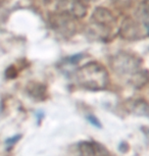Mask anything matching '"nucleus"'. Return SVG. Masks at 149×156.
<instances>
[{
	"label": "nucleus",
	"mask_w": 149,
	"mask_h": 156,
	"mask_svg": "<svg viewBox=\"0 0 149 156\" xmlns=\"http://www.w3.org/2000/svg\"><path fill=\"white\" fill-rule=\"evenodd\" d=\"M49 23L52 29L61 35L69 36L76 31V20L68 11L51 12L49 16Z\"/></svg>",
	"instance_id": "5"
},
{
	"label": "nucleus",
	"mask_w": 149,
	"mask_h": 156,
	"mask_svg": "<svg viewBox=\"0 0 149 156\" xmlns=\"http://www.w3.org/2000/svg\"><path fill=\"white\" fill-rule=\"evenodd\" d=\"M79 148L83 156H93L96 152V147L91 143H83L79 146Z\"/></svg>",
	"instance_id": "9"
},
{
	"label": "nucleus",
	"mask_w": 149,
	"mask_h": 156,
	"mask_svg": "<svg viewBox=\"0 0 149 156\" xmlns=\"http://www.w3.org/2000/svg\"><path fill=\"white\" fill-rule=\"evenodd\" d=\"M75 80L85 89L103 90L109 83V75L101 63L93 61L76 70Z\"/></svg>",
	"instance_id": "1"
},
{
	"label": "nucleus",
	"mask_w": 149,
	"mask_h": 156,
	"mask_svg": "<svg viewBox=\"0 0 149 156\" xmlns=\"http://www.w3.org/2000/svg\"><path fill=\"white\" fill-rule=\"evenodd\" d=\"M116 23V17L112 10L103 6L96 7L91 16V31L99 37L109 36Z\"/></svg>",
	"instance_id": "3"
},
{
	"label": "nucleus",
	"mask_w": 149,
	"mask_h": 156,
	"mask_svg": "<svg viewBox=\"0 0 149 156\" xmlns=\"http://www.w3.org/2000/svg\"><path fill=\"white\" fill-rule=\"evenodd\" d=\"M68 12L75 20H80L85 17L88 13V7H87L86 3L82 2L81 0H71Z\"/></svg>",
	"instance_id": "6"
},
{
	"label": "nucleus",
	"mask_w": 149,
	"mask_h": 156,
	"mask_svg": "<svg viewBox=\"0 0 149 156\" xmlns=\"http://www.w3.org/2000/svg\"><path fill=\"white\" fill-rule=\"evenodd\" d=\"M82 2H84V3H94V2H97L99 0H81Z\"/></svg>",
	"instance_id": "11"
},
{
	"label": "nucleus",
	"mask_w": 149,
	"mask_h": 156,
	"mask_svg": "<svg viewBox=\"0 0 149 156\" xmlns=\"http://www.w3.org/2000/svg\"><path fill=\"white\" fill-rule=\"evenodd\" d=\"M87 119H89V122H91V123H92V125H93V126H97V128H100V126H101V125H100V122H98V120H97V119H95V117H94V116H91V115H90V116H88V117H87Z\"/></svg>",
	"instance_id": "10"
},
{
	"label": "nucleus",
	"mask_w": 149,
	"mask_h": 156,
	"mask_svg": "<svg viewBox=\"0 0 149 156\" xmlns=\"http://www.w3.org/2000/svg\"><path fill=\"white\" fill-rule=\"evenodd\" d=\"M148 0H143L141 1V3L137 8V11H136V19L140 20L145 27L148 28Z\"/></svg>",
	"instance_id": "7"
},
{
	"label": "nucleus",
	"mask_w": 149,
	"mask_h": 156,
	"mask_svg": "<svg viewBox=\"0 0 149 156\" xmlns=\"http://www.w3.org/2000/svg\"><path fill=\"white\" fill-rule=\"evenodd\" d=\"M138 0H112V4L119 9H128L136 4Z\"/></svg>",
	"instance_id": "8"
},
{
	"label": "nucleus",
	"mask_w": 149,
	"mask_h": 156,
	"mask_svg": "<svg viewBox=\"0 0 149 156\" xmlns=\"http://www.w3.org/2000/svg\"><path fill=\"white\" fill-rule=\"evenodd\" d=\"M119 34L126 40H139L148 36V28L136 17L127 16L119 26Z\"/></svg>",
	"instance_id": "4"
},
{
	"label": "nucleus",
	"mask_w": 149,
	"mask_h": 156,
	"mask_svg": "<svg viewBox=\"0 0 149 156\" xmlns=\"http://www.w3.org/2000/svg\"><path fill=\"white\" fill-rule=\"evenodd\" d=\"M141 59L136 55L128 53V52H119L112 58V67L115 73L122 76H132L133 80L142 79L141 75Z\"/></svg>",
	"instance_id": "2"
}]
</instances>
